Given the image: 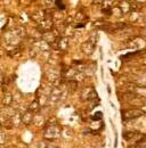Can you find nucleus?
I'll return each mask as SVG.
<instances>
[{"label":"nucleus","instance_id":"obj_1","mask_svg":"<svg viewBox=\"0 0 146 148\" xmlns=\"http://www.w3.org/2000/svg\"><path fill=\"white\" fill-rule=\"evenodd\" d=\"M56 5L58 6L59 9H64V8H65V6H64V3H63L62 1H56Z\"/></svg>","mask_w":146,"mask_h":148},{"label":"nucleus","instance_id":"obj_2","mask_svg":"<svg viewBox=\"0 0 146 148\" xmlns=\"http://www.w3.org/2000/svg\"><path fill=\"white\" fill-rule=\"evenodd\" d=\"M99 117H102V113H96V115H95V120H98Z\"/></svg>","mask_w":146,"mask_h":148}]
</instances>
